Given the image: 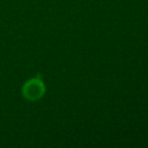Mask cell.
Masks as SVG:
<instances>
[{
    "label": "cell",
    "instance_id": "6da1fadb",
    "mask_svg": "<svg viewBox=\"0 0 148 148\" xmlns=\"http://www.w3.org/2000/svg\"><path fill=\"white\" fill-rule=\"evenodd\" d=\"M45 84L39 76L33 77L23 83L21 87V94L26 101H37L45 94Z\"/></svg>",
    "mask_w": 148,
    "mask_h": 148
}]
</instances>
